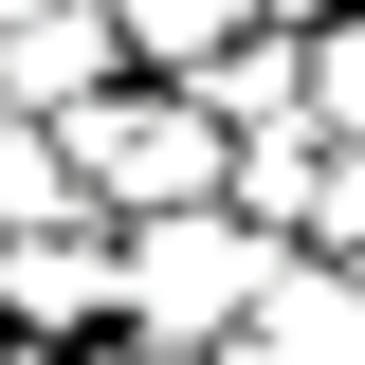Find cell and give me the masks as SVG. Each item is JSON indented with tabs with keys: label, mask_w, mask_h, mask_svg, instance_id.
Here are the masks:
<instances>
[{
	"label": "cell",
	"mask_w": 365,
	"mask_h": 365,
	"mask_svg": "<svg viewBox=\"0 0 365 365\" xmlns=\"http://www.w3.org/2000/svg\"><path fill=\"white\" fill-rule=\"evenodd\" d=\"M311 128L365 146V19H347V37H311Z\"/></svg>",
	"instance_id": "30bf717a"
},
{
	"label": "cell",
	"mask_w": 365,
	"mask_h": 365,
	"mask_svg": "<svg viewBox=\"0 0 365 365\" xmlns=\"http://www.w3.org/2000/svg\"><path fill=\"white\" fill-rule=\"evenodd\" d=\"M73 201L110 237H146V220H201V201H237V128L201 110V91H165V73H128V91H91L73 128Z\"/></svg>",
	"instance_id": "6da1fadb"
},
{
	"label": "cell",
	"mask_w": 365,
	"mask_h": 365,
	"mask_svg": "<svg viewBox=\"0 0 365 365\" xmlns=\"http://www.w3.org/2000/svg\"><path fill=\"white\" fill-rule=\"evenodd\" d=\"M91 91H128V37H110V0H0V110L73 128Z\"/></svg>",
	"instance_id": "277c9868"
},
{
	"label": "cell",
	"mask_w": 365,
	"mask_h": 365,
	"mask_svg": "<svg viewBox=\"0 0 365 365\" xmlns=\"http://www.w3.org/2000/svg\"><path fill=\"white\" fill-rule=\"evenodd\" d=\"M110 37H128V73H165V91H201L237 37H274V0H110Z\"/></svg>",
	"instance_id": "5b68a950"
},
{
	"label": "cell",
	"mask_w": 365,
	"mask_h": 365,
	"mask_svg": "<svg viewBox=\"0 0 365 365\" xmlns=\"http://www.w3.org/2000/svg\"><path fill=\"white\" fill-rule=\"evenodd\" d=\"M201 110H220L237 146H256V128H311V37H237L220 73H201Z\"/></svg>",
	"instance_id": "52a82bcc"
},
{
	"label": "cell",
	"mask_w": 365,
	"mask_h": 365,
	"mask_svg": "<svg viewBox=\"0 0 365 365\" xmlns=\"http://www.w3.org/2000/svg\"><path fill=\"white\" fill-rule=\"evenodd\" d=\"M256 347H292V365H365V274H347V256H274Z\"/></svg>",
	"instance_id": "8992f818"
},
{
	"label": "cell",
	"mask_w": 365,
	"mask_h": 365,
	"mask_svg": "<svg viewBox=\"0 0 365 365\" xmlns=\"http://www.w3.org/2000/svg\"><path fill=\"white\" fill-rule=\"evenodd\" d=\"M220 365H292V347H220Z\"/></svg>",
	"instance_id": "5bb4252c"
},
{
	"label": "cell",
	"mask_w": 365,
	"mask_h": 365,
	"mask_svg": "<svg viewBox=\"0 0 365 365\" xmlns=\"http://www.w3.org/2000/svg\"><path fill=\"white\" fill-rule=\"evenodd\" d=\"M292 256H347V274H365V146H329V201H311Z\"/></svg>",
	"instance_id": "8fae6325"
},
{
	"label": "cell",
	"mask_w": 365,
	"mask_h": 365,
	"mask_svg": "<svg viewBox=\"0 0 365 365\" xmlns=\"http://www.w3.org/2000/svg\"><path fill=\"white\" fill-rule=\"evenodd\" d=\"M347 19H365V0H274V37H347Z\"/></svg>",
	"instance_id": "7c38bea8"
},
{
	"label": "cell",
	"mask_w": 365,
	"mask_h": 365,
	"mask_svg": "<svg viewBox=\"0 0 365 365\" xmlns=\"http://www.w3.org/2000/svg\"><path fill=\"white\" fill-rule=\"evenodd\" d=\"M274 256H292V237H256L237 201H201V220H146V237H128V347H182V365L256 347Z\"/></svg>",
	"instance_id": "7a4b0ae2"
},
{
	"label": "cell",
	"mask_w": 365,
	"mask_h": 365,
	"mask_svg": "<svg viewBox=\"0 0 365 365\" xmlns=\"http://www.w3.org/2000/svg\"><path fill=\"white\" fill-rule=\"evenodd\" d=\"M55 220H91L73 201V146H55L37 110H0V237H55Z\"/></svg>",
	"instance_id": "9c48e42d"
},
{
	"label": "cell",
	"mask_w": 365,
	"mask_h": 365,
	"mask_svg": "<svg viewBox=\"0 0 365 365\" xmlns=\"http://www.w3.org/2000/svg\"><path fill=\"white\" fill-rule=\"evenodd\" d=\"M91 365H182V347H128V329H110V347H91Z\"/></svg>",
	"instance_id": "4fadbf2b"
},
{
	"label": "cell",
	"mask_w": 365,
	"mask_h": 365,
	"mask_svg": "<svg viewBox=\"0 0 365 365\" xmlns=\"http://www.w3.org/2000/svg\"><path fill=\"white\" fill-rule=\"evenodd\" d=\"M0 347H19V329H0Z\"/></svg>",
	"instance_id": "9a60e30c"
},
{
	"label": "cell",
	"mask_w": 365,
	"mask_h": 365,
	"mask_svg": "<svg viewBox=\"0 0 365 365\" xmlns=\"http://www.w3.org/2000/svg\"><path fill=\"white\" fill-rule=\"evenodd\" d=\"M311 201H329V128H256L237 146V220L256 237H311Z\"/></svg>",
	"instance_id": "ba28073f"
},
{
	"label": "cell",
	"mask_w": 365,
	"mask_h": 365,
	"mask_svg": "<svg viewBox=\"0 0 365 365\" xmlns=\"http://www.w3.org/2000/svg\"><path fill=\"white\" fill-rule=\"evenodd\" d=\"M0 329L55 365H91L110 329H128V237L110 220H55V237H0Z\"/></svg>",
	"instance_id": "3957f363"
}]
</instances>
